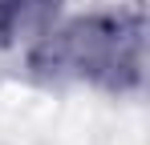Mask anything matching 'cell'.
Listing matches in <instances>:
<instances>
[{"mask_svg": "<svg viewBox=\"0 0 150 145\" xmlns=\"http://www.w3.org/2000/svg\"><path fill=\"white\" fill-rule=\"evenodd\" d=\"M37 61L53 69H73L77 77L105 81L114 89L138 85L142 77V16H93L69 24L41 48Z\"/></svg>", "mask_w": 150, "mask_h": 145, "instance_id": "1", "label": "cell"}, {"mask_svg": "<svg viewBox=\"0 0 150 145\" xmlns=\"http://www.w3.org/2000/svg\"><path fill=\"white\" fill-rule=\"evenodd\" d=\"M45 4H49V0H0V40L16 36Z\"/></svg>", "mask_w": 150, "mask_h": 145, "instance_id": "2", "label": "cell"}]
</instances>
